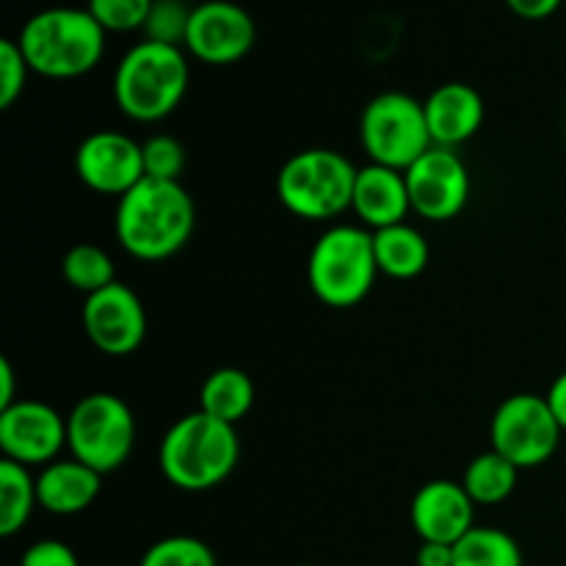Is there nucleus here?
<instances>
[{"mask_svg": "<svg viewBox=\"0 0 566 566\" xmlns=\"http://www.w3.org/2000/svg\"><path fill=\"white\" fill-rule=\"evenodd\" d=\"M197 224V208L180 180L144 177L119 197L114 232L119 247L144 263H160L180 252Z\"/></svg>", "mask_w": 566, "mask_h": 566, "instance_id": "1", "label": "nucleus"}, {"mask_svg": "<svg viewBox=\"0 0 566 566\" xmlns=\"http://www.w3.org/2000/svg\"><path fill=\"white\" fill-rule=\"evenodd\" d=\"M28 66L50 81H72L88 75L105 53V31L88 9L53 6L22 25L17 36Z\"/></svg>", "mask_w": 566, "mask_h": 566, "instance_id": "2", "label": "nucleus"}, {"mask_svg": "<svg viewBox=\"0 0 566 566\" xmlns=\"http://www.w3.org/2000/svg\"><path fill=\"white\" fill-rule=\"evenodd\" d=\"M241 440L235 426L202 409L177 420L160 440L158 464L164 479L182 492H208L224 484L238 468Z\"/></svg>", "mask_w": 566, "mask_h": 566, "instance_id": "3", "label": "nucleus"}, {"mask_svg": "<svg viewBox=\"0 0 566 566\" xmlns=\"http://www.w3.org/2000/svg\"><path fill=\"white\" fill-rule=\"evenodd\" d=\"M191 70L186 50L160 42L133 44L114 72V99L133 122H160L180 108Z\"/></svg>", "mask_w": 566, "mask_h": 566, "instance_id": "4", "label": "nucleus"}, {"mask_svg": "<svg viewBox=\"0 0 566 566\" xmlns=\"http://www.w3.org/2000/svg\"><path fill=\"white\" fill-rule=\"evenodd\" d=\"M374 232L357 224H335L321 232L307 258V282L321 304L357 307L376 285Z\"/></svg>", "mask_w": 566, "mask_h": 566, "instance_id": "5", "label": "nucleus"}, {"mask_svg": "<svg viewBox=\"0 0 566 566\" xmlns=\"http://www.w3.org/2000/svg\"><path fill=\"white\" fill-rule=\"evenodd\" d=\"M357 166L337 149L313 147L291 155L276 175V197L287 213L329 221L352 210Z\"/></svg>", "mask_w": 566, "mask_h": 566, "instance_id": "6", "label": "nucleus"}, {"mask_svg": "<svg viewBox=\"0 0 566 566\" xmlns=\"http://www.w3.org/2000/svg\"><path fill=\"white\" fill-rule=\"evenodd\" d=\"M66 448L72 459L99 475L114 473L136 448L133 409L114 392L83 396L66 415Z\"/></svg>", "mask_w": 566, "mask_h": 566, "instance_id": "7", "label": "nucleus"}, {"mask_svg": "<svg viewBox=\"0 0 566 566\" xmlns=\"http://www.w3.org/2000/svg\"><path fill=\"white\" fill-rule=\"evenodd\" d=\"M359 142L370 164L407 171L434 147L420 99L403 92L376 94L359 119Z\"/></svg>", "mask_w": 566, "mask_h": 566, "instance_id": "8", "label": "nucleus"}, {"mask_svg": "<svg viewBox=\"0 0 566 566\" xmlns=\"http://www.w3.org/2000/svg\"><path fill=\"white\" fill-rule=\"evenodd\" d=\"M562 423L545 396L517 392L495 409L490 423L492 451L506 457L517 470L542 468L551 462L562 442Z\"/></svg>", "mask_w": 566, "mask_h": 566, "instance_id": "9", "label": "nucleus"}, {"mask_svg": "<svg viewBox=\"0 0 566 566\" xmlns=\"http://www.w3.org/2000/svg\"><path fill=\"white\" fill-rule=\"evenodd\" d=\"M412 213L426 221H451L470 199V171L462 155L451 147H431L407 171Z\"/></svg>", "mask_w": 566, "mask_h": 566, "instance_id": "10", "label": "nucleus"}, {"mask_svg": "<svg viewBox=\"0 0 566 566\" xmlns=\"http://www.w3.org/2000/svg\"><path fill=\"white\" fill-rule=\"evenodd\" d=\"M254 39L258 28L243 6L232 0H205L193 6L182 50L202 64L227 66L247 59Z\"/></svg>", "mask_w": 566, "mask_h": 566, "instance_id": "11", "label": "nucleus"}, {"mask_svg": "<svg viewBox=\"0 0 566 566\" xmlns=\"http://www.w3.org/2000/svg\"><path fill=\"white\" fill-rule=\"evenodd\" d=\"M81 321L88 343L105 357H130L147 337V313L142 298L122 282L86 296Z\"/></svg>", "mask_w": 566, "mask_h": 566, "instance_id": "12", "label": "nucleus"}, {"mask_svg": "<svg viewBox=\"0 0 566 566\" xmlns=\"http://www.w3.org/2000/svg\"><path fill=\"white\" fill-rule=\"evenodd\" d=\"M66 448V418L50 403L20 398L9 409H0V451L3 459L25 468H44L61 459Z\"/></svg>", "mask_w": 566, "mask_h": 566, "instance_id": "13", "label": "nucleus"}, {"mask_svg": "<svg viewBox=\"0 0 566 566\" xmlns=\"http://www.w3.org/2000/svg\"><path fill=\"white\" fill-rule=\"evenodd\" d=\"M75 175L92 191L116 199L125 197L147 177L144 147L125 133H88L75 153Z\"/></svg>", "mask_w": 566, "mask_h": 566, "instance_id": "14", "label": "nucleus"}, {"mask_svg": "<svg viewBox=\"0 0 566 566\" xmlns=\"http://www.w3.org/2000/svg\"><path fill=\"white\" fill-rule=\"evenodd\" d=\"M409 523L420 542L457 545L475 528V503L464 492L462 481H429L415 492Z\"/></svg>", "mask_w": 566, "mask_h": 566, "instance_id": "15", "label": "nucleus"}, {"mask_svg": "<svg viewBox=\"0 0 566 566\" xmlns=\"http://www.w3.org/2000/svg\"><path fill=\"white\" fill-rule=\"evenodd\" d=\"M426 122L434 147H451L470 142L484 125V97L468 83H442L423 99Z\"/></svg>", "mask_w": 566, "mask_h": 566, "instance_id": "16", "label": "nucleus"}, {"mask_svg": "<svg viewBox=\"0 0 566 566\" xmlns=\"http://www.w3.org/2000/svg\"><path fill=\"white\" fill-rule=\"evenodd\" d=\"M352 210L370 232L403 224L407 213L412 210L403 171L379 164L363 166L357 171V182H354Z\"/></svg>", "mask_w": 566, "mask_h": 566, "instance_id": "17", "label": "nucleus"}, {"mask_svg": "<svg viewBox=\"0 0 566 566\" xmlns=\"http://www.w3.org/2000/svg\"><path fill=\"white\" fill-rule=\"evenodd\" d=\"M99 486H103V475L72 457L44 464L42 473L36 475L39 506L59 517L86 512L97 501Z\"/></svg>", "mask_w": 566, "mask_h": 566, "instance_id": "18", "label": "nucleus"}, {"mask_svg": "<svg viewBox=\"0 0 566 566\" xmlns=\"http://www.w3.org/2000/svg\"><path fill=\"white\" fill-rule=\"evenodd\" d=\"M374 252L379 274L392 280H415L429 265V241L412 224H392L374 232Z\"/></svg>", "mask_w": 566, "mask_h": 566, "instance_id": "19", "label": "nucleus"}, {"mask_svg": "<svg viewBox=\"0 0 566 566\" xmlns=\"http://www.w3.org/2000/svg\"><path fill=\"white\" fill-rule=\"evenodd\" d=\"M254 403V385L241 368H219L202 381L199 409L221 423L238 426Z\"/></svg>", "mask_w": 566, "mask_h": 566, "instance_id": "20", "label": "nucleus"}, {"mask_svg": "<svg viewBox=\"0 0 566 566\" xmlns=\"http://www.w3.org/2000/svg\"><path fill=\"white\" fill-rule=\"evenodd\" d=\"M36 506V479L31 475V468L3 459L0 462V536L11 539L20 534Z\"/></svg>", "mask_w": 566, "mask_h": 566, "instance_id": "21", "label": "nucleus"}, {"mask_svg": "<svg viewBox=\"0 0 566 566\" xmlns=\"http://www.w3.org/2000/svg\"><path fill=\"white\" fill-rule=\"evenodd\" d=\"M517 475L520 470L490 448L468 464L462 486L473 497L475 506H497V503L509 501L512 492L517 490Z\"/></svg>", "mask_w": 566, "mask_h": 566, "instance_id": "22", "label": "nucleus"}, {"mask_svg": "<svg viewBox=\"0 0 566 566\" xmlns=\"http://www.w3.org/2000/svg\"><path fill=\"white\" fill-rule=\"evenodd\" d=\"M453 566H525L523 551L506 531L475 525L453 545Z\"/></svg>", "mask_w": 566, "mask_h": 566, "instance_id": "23", "label": "nucleus"}, {"mask_svg": "<svg viewBox=\"0 0 566 566\" xmlns=\"http://www.w3.org/2000/svg\"><path fill=\"white\" fill-rule=\"evenodd\" d=\"M61 274L83 296H92V293L103 291V287L116 282L114 260H111V254L103 247H94V243L72 247L64 254V260H61Z\"/></svg>", "mask_w": 566, "mask_h": 566, "instance_id": "24", "label": "nucleus"}, {"mask_svg": "<svg viewBox=\"0 0 566 566\" xmlns=\"http://www.w3.org/2000/svg\"><path fill=\"white\" fill-rule=\"evenodd\" d=\"M138 566H219V562L197 536H166L147 547Z\"/></svg>", "mask_w": 566, "mask_h": 566, "instance_id": "25", "label": "nucleus"}, {"mask_svg": "<svg viewBox=\"0 0 566 566\" xmlns=\"http://www.w3.org/2000/svg\"><path fill=\"white\" fill-rule=\"evenodd\" d=\"M191 11L193 6H186V0H155L147 22H144V39L182 48L186 44L188 22H191Z\"/></svg>", "mask_w": 566, "mask_h": 566, "instance_id": "26", "label": "nucleus"}, {"mask_svg": "<svg viewBox=\"0 0 566 566\" xmlns=\"http://www.w3.org/2000/svg\"><path fill=\"white\" fill-rule=\"evenodd\" d=\"M155 0H88L86 9L105 33L144 31Z\"/></svg>", "mask_w": 566, "mask_h": 566, "instance_id": "27", "label": "nucleus"}, {"mask_svg": "<svg viewBox=\"0 0 566 566\" xmlns=\"http://www.w3.org/2000/svg\"><path fill=\"white\" fill-rule=\"evenodd\" d=\"M144 171L153 180H180L186 169V149L175 136H153L142 144Z\"/></svg>", "mask_w": 566, "mask_h": 566, "instance_id": "28", "label": "nucleus"}, {"mask_svg": "<svg viewBox=\"0 0 566 566\" xmlns=\"http://www.w3.org/2000/svg\"><path fill=\"white\" fill-rule=\"evenodd\" d=\"M28 75H31V66L17 39H3L0 42V108L9 111L22 97Z\"/></svg>", "mask_w": 566, "mask_h": 566, "instance_id": "29", "label": "nucleus"}, {"mask_svg": "<svg viewBox=\"0 0 566 566\" xmlns=\"http://www.w3.org/2000/svg\"><path fill=\"white\" fill-rule=\"evenodd\" d=\"M20 566H81L77 564L75 551L59 539H42L33 542L25 553H22Z\"/></svg>", "mask_w": 566, "mask_h": 566, "instance_id": "30", "label": "nucleus"}, {"mask_svg": "<svg viewBox=\"0 0 566 566\" xmlns=\"http://www.w3.org/2000/svg\"><path fill=\"white\" fill-rule=\"evenodd\" d=\"M562 3L564 0H506V6L514 11V14L531 22L553 17L558 9H562Z\"/></svg>", "mask_w": 566, "mask_h": 566, "instance_id": "31", "label": "nucleus"}, {"mask_svg": "<svg viewBox=\"0 0 566 566\" xmlns=\"http://www.w3.org/2000/svg\"><path fill=\"white\" fill-rule=\"evenodd\" d=\"M418 566H453V545H437V542H420Z\"/></svg>", "mask_w": 566, "mask_h": 566, "instance_id": "32", "label": "nucleus"}, {"mask_svg": "<svg viewBox=\"0 0 566 566\" xmlns=\"http://www.w3.org/2000/svg\"><path fill=\"white\" fill-rule=\"evenodd\" d=\"M17 374L14 365L6 357H0V409H9L11 403H17Z\"/></svg>", "mask_w": 566, "mask_h": 566, "instance_id": "33", "label": "nucleus"}, {"mask_svg": "<svg viewBox=\"0 0 566 566\" xmlns=\"http://www.w3.org/2000/svg\"><path fill=\"white\" fill-rule=\"evenodd\" d=\"M545 398H547V403H551L553 415L558 418V423H562V429L566 431V370L558 376L556 381H553Z\"/></svg>", "mask_w": 566, "mask_h": 566, "instance_id": "34", "label": "nucleus"}, {"mask_svg": "<svg viewBox=\"0 0 566 566\" xmlns=\"http://www.w3.org/2000/svg\"><path fill=\"white\" fill-rule=\"evenodd\" d=\"M298 566H313V564H298Z\"/></svg>", "mask_w": 566, "mask_h": 566, "instance_id": "35", "label": "nucleus"}]
</instances>
